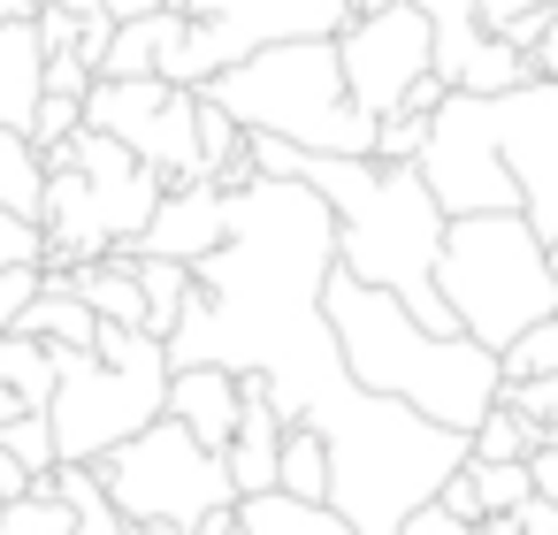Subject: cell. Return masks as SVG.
I'll return each instance as SVG.
<instances>
[{"mask_svg":"<svg viewBox=\"0 0 558 535\" xmlns=\"http://www.w3.org/2000/svg\"><path fill=\"white\" fill-rule=\"evenodd\" d=\"M337 268V215L306 177H253L230 192V238L192 260V299L169 329V367L222 360L260 375L283 428H322L329 504L352 535H398L413 504L466 466V428H444L344 367L322 283Z\"/></svg>","mask_w":558,"mask_h":535,"instance_id":"1","label":"cell"},{"mask_svg":"<svg viewBox=\"0 0 558 535\" xmlns=\"http://www.w3.org/2000/svg\"><path fill=\"white\" fill-rule=\"evenodd\" d=\"M421 177L444 215L520 207L535 238H558V77H520L505 93H444L428 115Z\"/></svg>","mask_w":558,"mask_h":535,"instance_id":"2","label":"cell"},{"mask_svg":"<svg viewBox=\"0 0 558 535\" xmlns=\"http://www.w3.org/2000/svg\"><path fill=\"white\" fill-rule=\"evenodd\" d=\"M322 306H329V329L344 344V367L367 390H383V398H398L444 428H474L497 405V382H505L497 352L474 344L466 329H428L398 291L360 283L352 268H329Z\"/></svg>","mask_w":558,"mask_h":535,"instance_id":"3","label":"cell"},{"mask_svg":"<svg viewBox=\"0 0 558 535\" xmlns=\"http://www.w3.org/2000/svg\"><path fill=\"white\" fill-rule=\"evenodd\" d=\"M299 177L329 199L337 215V268L360 283L398 291L428 329H459L444 291H436V253H444V199L428 192L421 161H375V154H306Z\"/></svg>","mask_w":558,"mask_h":535,"instance_id":"4","label":"cell"},{"mask_svg":"<svg viewBox=\"0 0 558 535\" xmlns=\"http://www.w3.org/2000/svg\"><path fill=\"white\" fill-rule=\"evenodd\" d=\"M199 93L245 131H276L306 154H375V115L352 108L337 39H268L245 62L215 70Z\"/></svg>","mask_w":558,"mask_h":535,"instance_id":"5","label":"cell"},{"mask_svg":"<svg viewBox=\"0 0 558 535\" xmlns=\"http://www.w3.org/2000/svg\"><path fill=\"white\" fill-rule=\"evenodd\" d=\"M436 291L451 306V321L505 352L527 321L558 314V276H550V245L535 238V222L520 207H482V215H451L444 222V253H436Z\"/></svg>","mask_w":558,"mask_h":535,"instance_id":"6","label":"cell"},{"mask_svg":"<svg viewBox=\"0 0 558 535\" xmlns=\"http://www.w3.org/2000/svg\"><path fill=\"white\" fill-rule=\"evenodd\" d=\"M54 398H47V421H54V451L62 459H100L108 443L138 436L146 421L169 413V344L146 337V329H123V321H100L93 352H70L54 344Z\"/></svg>","mask_w":558,"mask_h":535,"instance_id":"7","label":"cell"},{"mask_svg":"<svg viewBox=\"0 0 558 535\" xmlns=\"http://www.w3.org/2000/svg\"><path fill=\"white\" fill-rule=\"evenodd\" d=\"M93 474H100V489L116 497V512H123L131 527H161V535H192L215 504L238 497L230 459H222L215 443H199L177 413H161V421H146L138 436L108 443V451L93 459Z\"/></svg>","mask_w":558,"mask_h":535,"instance_id":"8","label":"cell"},{"mask_svg":"<svg viewBox=\"0 0 558 535\" xmlns=\"http://www.w3.org/2000/svg\"><path fill=\"white\" fill-rule=\"evenodd\" d=\"M169 9H184V39L161 62L169 85H207L268 39H337L360 16L352 0H169Z\"/></svg>","mask_w":558,"mask_h":535,"instance_id":"9","label":"cell"},{"mask_svg":"<svg viewBox=\"0 0 558 535\" xmlns=\"http://www.w3.org/2000/svg\"><path fill=\"white\" fill-rule=\"evenodd\" d=\"M85 123L123 138L146 169H161L169 184H207V154H199V85H169V77H93L85 85Z\"/></svg>","mask_w":558,"mask_h":535,"instance_id":"10","label":"cell"},{"mask_svg":"<svg viewBox=\"0 0 558 535\" xmlns=\"http://www.w3.org/2000/svg\"><path fill=\"white\" fill-rule=\"evenodd\" d=\"M428 9L421 0H390V9H360L344 32H337V62H344V93L360 115H390L405 108L413 77L428 70Z\"/></svg>","mask_w":558,"mask_h":535,"instance_id":"11","label":"cell"},{"mask_svg":"<svg viewBox=\"0 0 558 535\" xmlns=\"http://www.w3.org/2000/svg\"><path fill=\"white\" fill-rule=\"evenodd\" d=\"M230 238V192L222 184H169L154 222L138 230L131 253H169V260H199Z\"/></svg>","mask_w":558,"mask_h":535,"instance_id":"12","label":"cell"},{"mask_svg":"<svg viewBox=\"0 0 558 535\" xmlns=\"http://www.w3.org/2000/svg\"><path fill=\"white\" fill-rule=\"evenodd\" d=\"M238 405H245V375H238V367H222V360H184V367H169V413H177L199 443L230 451Z\"/></svg>","mask_w":558,"mask_h":535,"instance_id":"13","label":"cell"},{"mask_svg":"<svg viewBox=\"0 0 558 535\" xmlns=\"http://www.w3.org/2000/svg\"><path fill=\"white\" fill-rule=\"evenodd\" d=\"M230 482H238V497H253V489H276V459H283V413H276V398H268V382L260 375H245V405H238V436H230Z\"/></svg>","mask_w":558,"mask_h":535,"instance_id":"14","label":"cell"},{"mask_svg":"<svg viewBox=\"0 0 558 535\" xmlns=\"http://www.w3.org/2000/svg\"><path fill=\"white\" fill-rule=\"evenodd\" d=\"M39 93H47V39H39V16H9V24H0V123L32 131Z\"/></svg>","mask_w":558,"mask_h":535,"instance_id":"15","label":"cell"},{"mask_svg":"<svg viewBox=\"0 0 558 535\" xmlns=\"http://www.w3.org/2000/svg\"><path fill=\"white\" fill-rule=\"evenodd\" d=\"M39 260H47V222L0 207V329H9V321L39 299V283H47Z\"/></svg>","mask_w":558,"mask_h":535,"instance_id":"16","label":"cell"},{"mask_svg":"<svg viewBox=\"0 0 558 535\" xmlns=\"http://www.w3.org/2000/svg\"><path fill=\"white\" fill-rule=\"evenodd\" d=\"M238 535H352V520L329 497L253 489V497H238Z\"/></svg>","mask_w":558,"mask_h":535,"instance_id":"17","label":"cell"},{"mask_svg":"<svg viewBox=\"0 0 558 535\" xmlns=\"http://www.w3.org/2000/svg\"><path fill=\"white\" fill-rule=\"evenodd\" d=\"M9 329H24V337H47V344H70V352H93V337H100V314L70 291V283H47Z\"/></svg>","mask_w":558,"mask_h":535,"instance_id":"18","label":"cell"},{"mask_svg":"<svg viewBox=\"0 0 558 535\" xmlns=\"http://www.w3.org/2000/svg\"><path fill=\"white\" fill-rule=\"evenodd\" d=\"M0 207L9 215H39L47 207V154L16 123H0Z\"/></svg>","mask_w":558,"mask_h":535,"instance_id":"19","label":"cell"},{"mask_svg":"<svg viewBox=\"0 0 558 535\" xmlns=\"http://www.w3.org/2000/svg\"><path fill=\"white\" fill-rule=\"evenodd\" d=\"M138 260V291H146V337L169 344L184 299H192V260H169V253H131Z\"/></svg>","mask_w":558,"mask_h":535,"instance_id":"20","label":"cell"},{"mask_svg":"<svg viewBox=\"0 0 558 535\" xmlns=\"http://www.w3.org/2000/svg\"><path fill=\"white\" fill-rule=\"evenodd\" d=\"M54 344L47 337H24V329H0V382H9L24 405H47L54 398Z\"/></svg>","mask_w":558,"mask_h":535,"instance_id":"21","label":"cell"},{"mask_svg":"<svg viewBox=\"0 0 558 535\" xmlns=\"http://www.w3.org/2000/svg\"><path fill=\"white\" fill-rule=\"evenodd\" d=\"M543 436H550V428H535L520 405H505V398H497V405L466 428V459H527Z\"/></svg>","mask_w":558,"mask_h":535,"instance_id":"22","label":"cell"},{"mask_svg":"<svg viewBox=\"0 0 558 535\" xmlns=\"http://www.w3.org/2000/svg\"><path fill=\"white\" fill-rule=\"evenodd\" d=\"M70 527H77V504L54 489V474L0 504V535H70Z\"/></svg>","mask_w":558,"mask_h":535,"instance_id":"23","label":"cell"},{"mask_svg":"<svg viewBox=\"0 0 558 535\" xmlns=\"http://www.w3.org/2000/svg\"><path fill=\"white\" fill-rule=\"evenodd\" d=\"M276 489H291V497H329V443H322V428H283Z\"/></svg>","mask_w":558,"mask_h":535,"instance_id":"24","label":"cell"},{"mask_svg":"<svg viewBox=\"0 0 558 535\" xmlns=\"http://www.w3.org/2000/svg\"><path fill=\"white\" fill-rule=\"evenodd\" d=\"M497 375H505V382H520V375H558V314L527 321V329L497 352Z\"/></svg>","mask_w":558,"mask_h":535,"instance_id":"25","label":"cell"},{"mask_svg":"<svg viewBox=\"0 0 558 535\" xmlns=\"http://www.w3.org/2000/svg\"><path fill=\"white\" fill-rule=\"evenodd\" d=\"M558 16V0H482V32H497L505 47H535L543 39V24Z\"/></svg>","mask_w":558,"mask_h":535,"instance_id":"26","label":"cell"},{"mask_svg":"<svg viewBox=\"0 0 558 535\" xmlns=\"http://www.w3.org/2000/svg\"><path fill=\"white\" fill-rule=\"evenodd\" d=\"M466 466H474V482H482V504H489V512H520V504L535 497L527 459H466Z\"/></svg>","mask_w":558,"mask_h":535,"instance_id":"27","label":"cell"},{"mask_svg":"<svg viewBox=\"0 0 558 535\" xmlns=\"http://www.w3.org/2000/svg\"><path fill=\"white\" fill-rule=\"evenodd\" d=\"M398 535H520V520H512V512H489V520H451V512L428 497V504H413V512H405V527H398Z\"/></svg>","mask_w":558,"mask_h":535,"instance_id":"28","label":"cell"},{"mask_svg":"<svg viewBox=\"0 0 558 535\" xmlns=\"http://www.w3.org/2000/svg\"><path fill=\"white\" fill-rule=\"evenodd\" d=\"M70 131H85V93H54V85H47V93H39V115H32V146L54 154Z\"/></svg>","mask_w":558,"mask_h":535,"instance_id":"29","label":"cell"},{"mask_svg":"<svg viewBox=\"0 0 558 535\" xmlns=\"http://www.w3.org/2000/svg\"><path fill=\"white\" fill-rule=\"evenodd\" d=\"M421 146H428V115L421 108H390L375 123V161H421Z\"/></svg>","mask_w":558,"mask_h":535,"instance_id":"30","label":"cell"},{"mask_svg":"<svg viewBox=\"0 0 558 535\" xmlns=\"http://www.w3.org/2000/svg\"><path fill=\"white\" fill-rule=\"evenodd\" d=\"M505 405H520L535 428H558V375H520V382H497Z\"/></svg>","mask_w":558,"mask_h":535,"instance_id":"31","label":"cell"},{"mask_svg":"<svg viewBox=\"0 0 558 535\" xmlns=\"http://www.w3.org/2000/svg\"><path fill=\"white\" fill-rule=\"evenodd\" d=\"M436 504H444L451 520H489V504H482V482H474V466H451V474H444V489H436Z\"/></svg>","mask_w":558,"mask_h":535,"instance_id":"32","label":"cell"},{"mask_svg":"<svg viewBox=\"0 0 558 535\" xmlns=\"http://www.w3.org/2000/svg\"><path fill=\"white\" fill-rule=\"evenodd\" d=\"M47 85H54V93H85V85H93V62H85L77 47H54V54H47Z\"/></svg>","mask_w":558,"mask_h":535,"instance_id":"33","label":"cell"},{"mask_svg":"<svg viewBox=\"0 0 558 535\" xmlns=\"http://www.w3.org/2000/svg\"><path fill=\"white\" fill-rule=\"evenodd\" d=\"M527 474H535V497L558 504V436H543V443L527 451Z\"/></svg>","mask_w":558,"mask_h":535,"instance_id":"34","label":"cell"},{"mask_svg":"<svg viewBox=\"0 0 558 535\" xmlns=\"http://www.w3.org/2000/svg\"><path fill=\"white\" fill-rule=\"evenodd\" d=\"M70 9L108 16V24H131V16H146V9H169V0H70Z\"/></svg>","mask_w":558,"mask_h":535,"instance_id":"35","label":"cell"},{"mask_svg":"<svg viewBox=\"0 0 558 535\" xmlns=\"http://www.w3.org/2000/svg\"><path fill=\"white\" fill-rule=\"evenodd\" d=\"M512 520H520V535H558V504H550V497H527Z\"/></svg>","mask_w":558,"mask_h":535,"instance_id":"36","label":"cell"},{"mask_svg":"<svg viewBox=\"0 0 558 535\" xmlns=\"http://www.w3.org/2000/svg\"><path fill=\"white\" fill-rule=\"evenodd\" d=\"M24 489H32V466H24L9 443H0V504H9V497H24Z\"/></svg>","mask_w":558,"mask_h":535,"instance_id":"37","label":"cell"},{"mask_svg":"<svg viewBox=\"0 0 558 535\" xmlns=\"http://www.w3.org/2000/svg\"><path fill=\"white\" fill-rule=\"evenodd\" d=\"M444 93H451V85H444L436 70H421V77H413V93H405V108H421V115H436V108H444Z\"/></svg>","mask_w":558,"mask_h":535,"instance_id":"38","label":"cell"},{"mask_svg":"<svg viewBox=\"0 0 558 535\" xmlns=\"http://www.w3.org/2000/svg\"><path fill=\"white\" fill-rule=\"evenodd\" d=\"M527 70H535V77H558V16H550V24H543V39L527 47Z\"/></svg>","mask_w":558,"mask_h":535,"instance_id":"39","label":"cell"},{"mask_svg":"<svg viewBox=\"0 0 558 535\" xmlns=\"http://www.w3.org/2000/svg\"><path fill=\"white\" fill-rule=\"evenodd\" d=\"M192 535H238V497H230V504H215V512H207Z\"/></svg>","mask_w":558,"mask_h":535,"instance_id":"40","label":"cell"},{"mask_svg":"<svg viewBox=\"0 0 558 535\" xmlns=\"http://www.w3.org/2000/svg\"><path fill=\"white\" fill-rule=\"evenodd\" d=\"M9 16H39V9H32V0H0V24H9Z\"/></svg>","mask_w":558,"mask_h":535,"instance_id":"41","label":"cell"},{"mask_svg":"<svg viewBox=\"0 0 558 535\" xmlns=\"http://www.w3.org/2000/svg\"><path fill=\"white\" fill-rule=\"evenodd\" d=\"M352 9H390V0H352Z\"/></svg>","mask_w":558,"mask_h":535,"instance_id":"42","label":"cell"},{"mask_svg":"<svg viewBox=\"0 0 558 535\" xmlns=\"http://www.w3.org/2000/svg\"><path fill=\"white\" fill-rule=\"evenodd\" d=\"M32 9H47V0H32Z\"/></svg>","mask_w":558,"mask_h":535,"instance_id":"43","label":"cell"},{"mask_svg":"<svg viewBox=\"0 0 558 535\" xmlns=\"http://www.w3.org/2000/svg\"><path fill=\"white\" fill-rule=\"evenodd\" d=\"M0 421H9V413H0Z\"/></svg>","mask_w":558,"mask_h":535,"instance_id":"44","label":"cell"}]
</instances>
